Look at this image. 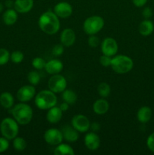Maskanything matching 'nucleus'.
<instances>
[{
  "label": "nucleus",
  "mask_w": 154,
  "mask_h": 155,
  "mask_svg": "<svg viewBox=\"0 0 154 155\" xmlns=\"http://www.w3.org/2000/svg\"><path fill=\"white\" fill-rule=\"evenodd\" d=\"M39 28L48 35H54L59 31L60 23L55 13L51 11L45 12L39 17L38 21Z\"/></svg>",
  "instance_id": "1"
},
{
  "label": "nucleus",
  "mask_w": 154,
  "mask_h": 155,
  "mask_svg": "<svg viewBox=\"0 0 154 155\" xmlns=\"http://www.w3.org/2000/svg\"><path fill=\"white\" fill-rule=\"evenodd\" d=\"M12 116L18 124L27 125L31 122L33 117V111L29 104L24 102L19 103L13 107L11 110Z\"/></svg>",
  "instance_id": "2"
},
{
  "label": "nucleus",
  "mask_w": 154,
  "mask_h": 155,
  "mask_svg": "<svg viewBox=\"0 0 154 155\" xmlns=\"http://www.w3.org/2000/svg\"><path fill=\"white\" fill-rule=\"evenodd\" d=\"M57 98L52 91L42 90L35 96V104L40 110H48L56 106Z\"/></svg>",
  "instance_id": "3"
},
{
  "label": "nucleus",
  "mask_w": 154,
  "mask_h": 155,
  "mask_svg": "<svg viewBox=\"0 0 154 155\" xmlns=\"http://www.w3.org/2000/svg\"><path fill=\"white\" fill-rule=\"evenodd\" d=\"M114 72L119 74H127L132 70L134 62L130 57L124 54H119L112 58L111 66Z\"/></svg>",
  "instance_id": "4"
},
{
  "label": "nucleus",
  "mask_w": 154,
  "mask_h": 155,
  "mask_svg": "<svg viewBox=\"0 0 154 155\" xmlns=\"http://www.w3.org/2000/svg\"><path fill=\"white\" fill-rule=\"evenodd\" d=\"M0 131L3 137L8 140H13L19 133L18 124L14 118L6 117L2 120L0 124Z\"/></svg>",
  "instance_id": "5"
},
{
  "label": "nucleus",
  "mask_w": 154,
  "mask_h": 155,
  "mask_svg": "<svg viewBox=\"0 0 154 155\" xmlns=\"http://www.w3.org/2000/svg\"><path fill=\"white\" fill-rule=\"evenodd\" d=\"M104 26V21L98 15H93L88 18L83 23V30L88 36L95 35L101 31Z\"/></svg>",
  "instance_id": "6"
},
{
  "label": "nucleus",
  "mask_w": 154,
  "mask_h": 155,
  "mask_svg": "<svg viewBox=\"0 0 154 155\" xmlns=\"http://www.w3.org/2000/svg\"><path fill=\"white\" fill-rule=\"evenodd\" d=\"M66 80L64 77L59 74L52 75L48 80V89L55 94L63 92L66 89Z\"/></svg>",
  "instance_id": "7"
},
{
  "label": "nucleus",
  "mask_w": 154,
  "mask_h": 155,
  "mask_svg": "<svg viewBox=\"0 0 154 155\" xmlns=\"http://www.w3.org/2000/svg\"><path fill=\"white\" fill-rule=\"evenodd\" d=\"M44 139L48 145L57 146V145L61 143L63 140L62 131H60L56 128L48 129L44 134Z\"/></svg>",
  "instance_id": "8"
},
{
  "label": "nucleus",
  "mask_w": 154,
  "mask_h": 155,
  "mask_svg": "<svg viewBox=\"0 0 154 155\" xmlns=\"http://www.w3.org/2000/svg\"><path fill=\"white\" fill-rule=\"evenodd\" d=\"M101 49L103 54L113 57L118 52L119 46L116 39L112 37H107L101 42Z\"/></svg>",
  "instance_id": "9"
},
{
  "label": "nucleus",
  "mask_w": 154,
  "mask_h": 155,
  "mask_svg": "<svg viewBox=\"0 0 154 155\" xmlns=\"http://www.w3.org/2000/svg\"><path fill=\"white\" fill-rule=\"evenodd\" d=\"M72 127L79 133H86L91 127L88 118L83 114H77L72 117Z\"/></svg>",
  "instance_id": "10"
},
{
  "label": "nucleus",
  "mask_w": 154,
  "mask_h": 155,
  "mask_svg": "<svg viewBox=\"0 0 154 155\" xmlns=\"http://www.w3.org/2000/svg\"><path fill=\"white\" fill-rule=\"evenodd\" d=\"M36 95V89L33 85H26L18 89L17 98L21 102H27L33 99Z\"/></svg>",
  "instance_id": "11"
},
{
  "label": "nucleus",
  "mask_w": 154,
  "mask_h": 155,
  "mask_svg": "<svg viewBox=\"0 0 154 155\" xmlns=\"http://www.w3.org/2000/svg\"><path fill=\"white\" fill-rule=\"evenodd\" d=\"M54 12L59 18H68L72 15V7L66 2H60L54 6Z\"/></svg>",
  "instance_id": "12"
},
{
  "label": "nucleus",
  "mask_w": 154,
  "mask_h": 155,
  "mask_svg": "<svg viewBox=\"0 0 154 155\" xmlns=\"http://www.w3.org/2000/svg\"><path fill=\"white\" fill-rule=\"evenodd\" d=\"M85 145L90 151H96L101 145V139L95 132H90L85 136Z\"/></svg>",
  "instance_id": "13"
},
{
  "label": "nucleus",
  "mask_w": 154,
  "mask_h": 155,
  "mask_svg": "<svg viewBox=\"0 0 154 155\" xmlns=\"http://www.w3.org/2000/svg\"><path fill=\"white\" fill-rule=\"evenodd\" d=\"M75 33L72 29L66 28L60 33V42L64 47H70L75 42Z\"/></svg>",
  "instance_id": "14"
},
{
  "label": "nucleus",
  "mask_w": 154,
  "mask_h": 155,
  "mask_svg": "<svg viewBox=\"0 0 154 155\" xmlns=\"http://www.w3.org/2000/svg\"><path fill=\"white\" fill-rule=\"evenodd\" d=\"M63 69V64L58 59H52L46 62L45 70L48 74L54 75V74H60Z\"/></svg>",
  "instance_id": "15"
},
{
  "label": "nucleus",
  "mask_w": 154,
  "mask_h": 155,
  "mask_svg": "<svg viewBox=\"0 0 154 155\" xmlns=\"http://www.w3.org/2000/svg\"><path fill=\"white\" fill-rule=\"evenodd\" d=\"M34 5L33 0H15L14 8L18 13L25 14L32 10Z\"/></svg>",
  "instance_id": "16"
},
{
  "label": "nucleus",
  "mask_w": 154,
  "mask_h": 155,
  "mask_svg": "<svg viewBox=\"0 0 154 155\" xmlns=\"http://www.w3.org/2000/svg\"><path fill=\"white\" fill-rule=\"evenodd\" d=\"M92 108H93V111L96 114L104 115L106 113H107V111L109 110L110 104H109V102L107 100L104 99V98H101L96 100L94 102Z\"/></svg>",
  "instance_id": "17"
},
{
  "label": "nucleus",
  "mask_w": 154,
  "mask_h": 155,
  "mask_svg": "<svg viewBox=\"0 0 154 155\" xmlns=\"http://www.w3.org/2000/svg\"><path fill=\"white\" fill-rule=\"evenodd\" d=\"M63 116V111L60 108L57 106L51 107L48 109V111L46 114V119L50 124H57L61 120Z\"/></svg>",
  "instance_id": "18"
},
{
  "label": "nucleus",
  "mask_w": 154,
  "mask_h": 155,
  "mask_svg": "<svg viewBox=\"0 0 154 155\" xmlns=\"http://www.w3.org/2000/svg\"><path fill=\"white\" fill-rule=\"evenodd\" d=\"M63 139L69 142H75L79 138V132L73 128L72 127L66 126L62 130Z\"/></svg>",
  "instance_id": "19"
},
{
  "label": "nucleus",
  "mask_w": 154,
  "mask_h": 155,
  "mask_svg": "<svg viewBox=\"0 0 154 155\" xmlns=\"http://www.w3.org/2000/svg\"><path fill=\"white\" fill-rule=\"evenodd\" d=\"M154 30V24L152 21L149 19H145L142 21L138 27V31L141 36H148L152 34Z\"/></svg>",
  "instance_id": "20"
},
{
  "label": "nucleus",
  "mask_w": 154,
  "mask_h": 155,
  "mask_svg": "<svg viewBox=\"0 0 154 155\" xmlns=\"http://www.w3.org/2000/svg\"><path fill=\"white\" fill-rule=\"evenodd\" d=\"M152 117V110L147 106H143L138 110L137 113V120L141 124L149 122Z\"/></svg>",
  "instance_id": "21"
},
{
  "label": "nucleus",
  "mask_w": 154,
  "mask_h": 155,
  "mask_svg": "<svg viewBox=\"0 0 154 155\" xmlns=\"http://www.w3.org/2000/svg\"><path fill=\"white\" fill-rule=\"evenodd\" d=\"M18 12L14 8H8L4 12L2 15V19L6 25H13L18 21Z\"/></svg>",
  "instance_id": "22"
},
{
  "label": "nucleus",
  "mask_w": 154,
  "mask_h": 155,
  "mask_svg": "<svg viewBox=\"0 0 154 155\" xmlns=\"http://www.w3.org/2000/svg\"><path fill=\"white\" fill-rule=\"evenodd\" d=\"M14 103V98L11 93L5 92L0 95V104L5 109H10L13 107Z\"/></svg>",
  "instance_id": "23"
},
{
  "label": "nucleus",
  "mask_w": 154,
  "mask_h": 155,
  "mask_svg": "<svg viewBox=\"0 0 154 155\" xmlns=\"http://www.w3.org/2000/svg\"><path fill=\"white\" fill-rule=\"evenodd\" d=\"M54 154L55 155H74L75 151L70 145L61 142L57 145L54 151Z\"/></svg>",
  "instance_id": "24"
},
{
  "label": "nucleus",
  "mask_w": 154,
  "mask_h": 155,
  "mask_svg": "<svg viewBox=\"0 0 154 155\" xmlns=\"http://www.w3.org/2000/svg\"><path fill=\"white\" fill-rule=\"evenodd\" d=\"M62 99L69 104H73L77 101V95L71 89H65L62 92Z\"/></svg>",
  "instance_id": "25"
},
{
  "label": "nucleus",
  "mask_w": 154,
  "mask_h": 155,
  "mask_svg": "<svg viewBox=\"0 0 154 155\" xmlns=\"http://www.w3.org/2000/svg\"><path fill=\"white\" fill-rule=\"evenodd\" d=\"M13 140V147L16 151H23L26 149L27 146V143L25 139L17 136Z\"/></svg>",
  "instance_id": "26"
},
{
  "label": "nucleus",
  "mask_w": 154,
  "mask_h": 155,
  "mask_svg": "<svg viewBox=\"0 0 154 155\" xmlns=\"http://www.w3.org/2000/svg\"><path fill=\"white\" fill-rule=\"evenodd\" d=\"M98 92L101 98H107L110 94V86L107 83H101L98 86Z\"/></svg>",
  "instance_id": "27"
},
{
  "label": "nucleus",
  "mask_w": 154,
  "mask_h": 155,
  "mask_svg": "<svg viewBox=\"0 0 154 155\" xmlns=\"http://www.w3.org/2000/svg\"><path fill=\"white\" fill-rule=\"evenodd\" d=\"M27 80H28L30 85L36 86V85L39 84V82H40L41 76L40 74H39V72H37L36 71H30L28 74V75H27Z\"/></svg>",
  "instance_id": "28"
},
{
  "label": "nucleus",
  "mask_w": 154,
  "mask_h": 155,
  "mask_svg": "<svg viewBox=\"0 0 154 155\" xmlns=\"http://www.w3.org/2000/svg\"><path fill=\"white\" fill-rule=\"evenodd\" d=\"M10 53L5 48H0V66L6 64L10 60Z\"/></svg>",
  "instance_id": "29"
},
{
  "label": "nucleus",
  "mask_w": 154,
  "mask_h": 155,
  "mask_svg": "<svg viewBox=\"0 0 154 155\" xmlns=\"http://www.w3.org/2000/svg\"><path fill=\"white\" fill-rule=\"evenodd\" d=\"M45 61L40 57H36L32 61V66L36 70H42L45 67Z\"/></svg>",
  "instance_id": "30"
},
{
  "label": "nucleus",
  "mask_w": 154,
  "mask_h": 155,
  "mask_svg": "<svg viewBox=\"0 0 154 155\" xmlns=\"http://www.w3.org/2000/svg\"><path fill=\"white\" fill-rule=\"evenodd\" d=\"M24 55L22 51H14L11 54L10 59L11 61L14 64H20L24 60Z\"/></svg>",
  "instance_id": "31"
},
{
  "label": "nucleus",
  "mask_w": 154,
  "mask_h": 155,
  "mask_svg": "<svg viewBox=\"0 0 154 155\" xmlns=\"http://www.w3.org/2000/svg\"><path fill=\"white\" fill-rule=\"evenodd\" d=\"M88 44L91 48H96L100 45V39L95 35H91L88 39Z\"/></svg>",
  "instance_id": "32"
},
{
  "label": "nucleus",
  "mask_w": 154,
  "mask_h": 155,
  "mask_svg": "<svg viewBox=\"0 0 154 155\" xmlns=\"http://www.w3.org/2000/svg\"><path fill=\"white\" fill-rule=\"evenodd\" d=\"M99 61H100V64H101L103 67H105V68L110 67L111 66L112 57L105 55V54H103L102 56L100 57Z\"/></svg>",
  "instance_id": "33"
},
{
  "label": "nucleus",
  "mask_w": 154,
  "mask_h": 155,
  "mask_svg": "<svg viewBox=\"0 0 154 155\" xmlns=\"http://www.w3.org/2000/svg\"><path fill=\"white\" fill-rule=\"evenodd\" d=\"M64 51V46L62 44H57L52 48V54L55 57L60 56Z\"/></svg>",
  "instance_id": "34"
},
{
  "label": "nucleus",
  "mask_w": 154,
  "mask_h": 155,
  "mask_svg": "<svg viewBox=\"0 0 154 155\" xmlns=\"http://www.w3.org/2000/svg\"><path fill=\"white\" fill-rule=\"evenodd\" d=\"M9 148L8 139L5 137H0V153L5 152Z\"/></svg>",
  "instance_id": "35"
},
{
  "label": "nucleus",
  "mask_w": 154,
  "mask_h": 155,
  "mask_svg": "<svg viewBox=\"0 0 154 155\" xmlns=\"http://www.w3.org/2000/svg\"><path fill=\"white\" fill-rule=\"evenodd\" d=\"M146 146L148 149L154 153V133H151L146 139Z\"/></svg>",
  "instance_id": "36"
},
{
  "label": "nucleus",
  "mask_w": 154,
  "mask_h": 155,
  "mask_svg": "<svg viewBox=\"0 0 154 155\" xmlns=\"http://www.w3.org/2000/svg\"><path fill=\"white\" fill-rule=\"evenodd\" d=\"M152 10L151 8L146 7L143 8V12H142V15L145 19H149L152 16Z\"/></svg>",
  "instance_id": "37"
},
{
  "label": "nucleus",
  "mask_w": 154,
  "mask_h": 155,
  "mask_svg": "<svg viewBox=\"0 0 154 155\" xmlns=\"http://www.w3.org/2000/svg\"><path fill=\"white\" fill-rule=\"evenodd\" d=\"M132 2L136 7L141 8L146 4L147 0H132Z\"/></svg>",
  "instance_id": "38"
},
{
  "label": "nucleus",
  "mask_w": 154,
  "mask_h": 155,
  "mask_svg": "<svg viewBox=\"0 0 154 155\" xmlns=\"http://www.w3.org/2000/svg\"><path fill=\"white\" fill-rule=\"evenodd\" d=\"M90 128L91 129L92 131L96 133V132H98L100 130V129H101V126H100V124H98V123H93L92 124H91Z\"/></svg>",
  "instance_id": "39"
},
{
  "label": "nucleus",
  "mask_w": 154,
  "mask_h": 155,
  "mask_svg": "<svg viewBox=\"0 0 154 155\" xmlns=\"http://www.w3.org/2000/svg\"><path fill=\"white\" fill-rule=\"evenodd\" d=\"M69 104H68V103H66V102H65V101H63V102H62L61 104H60V110H62V111H66V110H67L68 109H69Z\"/></svg>",
  "instance_id": "40"
},
{
  "label": "nucleus",
  "mask_w": 154,
  "mask_h": 155,
  "mask_svg": "<svg viewBox=\"0 0 154 155\" xmlns=\"http://www.w3.org/2000/svg\"><path fill=\"white\" fill-rule=\"evenodd\" d=\"M14 2L13 0H6L5 1V6L8 8H11L12 7H14Z\"/></svg>",
  "instance_id": "41"
},
{
  "label": "nucleus",
  "mask_w": 154,
  "mask_h": 155,
  "mask_svg": "<svg viewBox=\"0 0 154 155\" xmlns=\"http://www.w3.org/2000/svg\"><path fill=\"white\" fill-rule=\"evenodd\" d=\"M3 8H4V6H3V5L2 4L1 2H0V13H1V12H2Z\"/></svg>",
  "instance_id": "42"
}]
</instances>
